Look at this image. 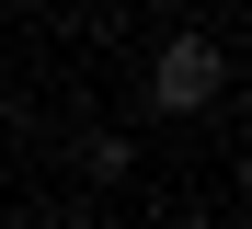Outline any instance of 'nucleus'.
Listing matches in <instances>:
<instances>
[{"label": "nucleus", "instance_id": "obj_1", "mask_svg": "<svg viewBox=\"0 0 252 229\" xmlns=\"http://www.w3.org/2000/svg\"><path fill=\"white\" fill-rule=\"evenodd\" d=\"M218 80H229L218 46H206V34H172V46L149 58V103H160V115H206V103H218Z\"/></svg>", "mask_w": 252, "mask_h": 229}]
</instances>
